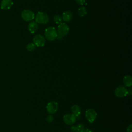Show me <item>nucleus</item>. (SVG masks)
<instances>
[{
	"instance_id": "1",
	"label": "nucleus",
	"mask_w": 132,
	"mask_h": 132,
	"mask_svg": "<svg viewBox=\"0 0 132 132\" xmlns=\"http://www.w3.org/2000/svg\"><path fill=\"white\" fill-rule=\"evenodd\" d=\"M69 27L68 25L65 23H61L58 26L57 37V38L59 40H62L69 31Z\"/></svg>"
},
{
	"instance_id": "2",
	"label": "nucleus",
	"mask_w": 132,
	"mask_h": 132,
	"mask_svg": "<svg viewBox=\"0 0 132 132\" xmlns=\"http://www.w3.org/2000/svg\"><path fill=\"white\" fill-rule=\"evenodd\" d=\"M45 38L48 41H54L57 37V32L56 28L54 27H48L45 29L44 31Z\"/></svg>"
},
{
	"instance_id": "3",
	"label": "nucleus",
	"mask_w": 132,
	"mask_h": 132,
	"mask_svg": "<svg viewBox=\"0 0 132 132\" xmlns=\"http://www.w3.org/2000/svg\"><path fill=\"white\" fill-rule=\"evenodd\" d=\"M35 18L37 23L41 24H45L47 23L49 21L48 15L46 13L41 11L38 12L35 16Z\"/></svg>"
},
{
	"instance_id": "4",
	"label": "nucleus",
	"mask_w": 132,
	"mask_h": 132,
	"mask_svg": "<svg viewBox=\"0 0 132 132\" xmlns=\"http://www.w3.org/2000/svg\"><path fill=\"white\" fill-rule=\"evenodd\" d=\"M128 91L127 88L124 86H120L116 88L114 91V94L118 97H123L128 94Z\"/></svg>"
},
{
	"instance_id": "5",
	"label": "nucleus",
	"mask_w": 132,
	"mask_h": 132,
	"mask_svg": "<svg viewBox=\"0 0 132 132\" xmlns=\"http://www.w3.org/2000/svg\"><path fill=\"white\" fill-rule=\"evenodd\" d=\"M33 43L37 47L44 46L46 43L45 38L41 35H37L33 38Z\"/></svg>"
},
{
	"instance_id": "6",
	"label": "nucleus",
	"mask_w": 132,
	"mask_h": 132,
	"mask_svg": "<svg viewBox=\"0 0 132 132\" xmlns=\"http://www.w3.org/2000/svg\"><path fill=\"white\" fill-rule=\"evenodd\" d=\"M85 117L89 123H92L96 119L97 113L93 109H88L85 112Z\"/></svg>"
},
{
	"instance_id": "7",
	"label": "nucleus",
	"mask_w": 132,
	"mask_h": 132,
	"mask_svg": "<svg viewBox=\"0 0 132 132\" xmlns=\"http://www.w3.org/2000/svg\"><path fill=\"white\" fill-rule=\"evenodd\" d=\"M21 17L25 21H30L34 19L35 14L30 10L25 9L22 12Z\"/></svg>"
},
{
	"instance_id": "8",
	"label": "nucleus",
	"mask_w": 132,
	"mask_h": 132,
	"mask_svg": "<svg viewBox=\"0 0 132 132\" xmlns=\"http://www.w3.org/2000/svg\"><path fill=\"white\" fill-rule=\"evenodd\" d=\"M46 110L51 114L55 113L58 108L57 102L55 101H51L47 103L46 105Z\"/></svg>"
},
{
	"instance_id": "9",
	"label": "nucleus",
	"mask_w": 132,
	"mask_h": 132,
	"mask_svg": "<svg viewBox=\"0 0 132 132\" xmlns=\"http://www.w3.org/2000/svg\"><path fill=\"white\" fill-rule=\"evenodd\" d=\"M63 120L67 125H73L76 121V117L73 114H66L63 116Z\"/></svg>"
},
{
	"instance_id": "10",
	"label": "nucleus",
	"mask_w": 132,
	"mask_h": 132,
	"mask_svg": "<svg viewBox=\"0 0 132 132\" xmlns=\"http://www.w3.org/2000/svg\"><path fill=\"white\" fill-rule=\"evenodd\" d=\"M13 5V2L12 0H2L1 3V8L3 10H8Z\"/></svg>"
},
{
	"instance_id": "11",
	"label": "nucleus",
	"mask_w": 132,
	"mask_h": 132,
	"mask_svg": "<svg viewBox=\"0 0 132 132\" xmlns=\"http://www.w3.org/2000/svg\"><path fill=\"white\" fill-rule=\"evenodd\" d=\"M38 28V24L34 21L30 22L28 25V30L31 34L35 33Z\"/></svg>"
},
{
	"instance_id": "12",
	"label": "nucleus",
	"mask_w": 132,
	"mask_h": 132,
	"mask_svg": "<svg viewBox=\"0 0 132 132\" xmlns=\"http://www.w3.org/2000/svg\"><path fill=\"white\" fill-rule=\"evenodd\" d=\"M73 18V14L70 11H65L63 12L62 15V20L64 22H69Z\"/></svg>"
},
{
	"instance_id": "13",
	"label": "nucleus",
	"mask_w": 132,
	"mask_h": 132,
	"mask_svg": "<svg viewBox=\"0 0 132 132\" xmlns=\"http://www.w3.org/2000/svg\"><path fill=\"white\" fill-rule=\"evenodd\" d=\"M71 111L72 114H74L76 117H78L81 114V109L80 107L77 105H74L71 107Z\"/></svg>"
},
{
	"instance_id": "14",
	"label": "nucleus",
	"mask_w": 132,
	"mask_h": 132,
	"mask_svg": "<svg viewBox=\"0 0 132 132\" xmlns=\"http://www.w3.org/2000/svg\"><path fill=\"white\" fill-rule=\"evenodd\" d=\"M85 126L81 123H79L77 125L73 126L71 127V130L73 132H83Z\"/></svg>"
},
{
	"instance_id": "15",
	"label": "nucleus",
	"mask_w": 132,
	"mask_h": 132,
	"mask_svg": "<svg viewBox=\"0 0 132 132\" xmlns=\"http://www.w3.org/2000/svg\"><path fill=\"white\" fill-rule=\"evenodd\" d=\"M123 82L126 87H131L132 85V78L130 75H126L123 79Z\"/></svg>"
},
{
	"instance_id": "16",
	"label": "nucleus",
	"mask_w": 132,
	"mask_h": 132,
	"mask_svg": "<svg viewBox=\"0 0 132 132\" xmlns=\"http://www.w3.org/2000/svg\"><path fill=\"white\" fill-rule=\"evenodd\" d=\"M78 14L80 16H84L87 13V9L86 8L84 7V6H81L78 9Z\"/></svg>"
},
{
	"instance_id": "17",
	"label": "nucleus",
	"mask_w": 132,
	"mask_h": 132,
	"mask_svg": "<svg viewBox=\"0 0 132 132\" xmlns=\"http://www.w3.org/2000/svg\"><path fill=\"white\" fill-rule=\"evenodd\" d=\"M36 48V46L34 43H28L26 45V49L29 52H33Z\"/></svg>"
},
{
	"instance_id": "18",
	"label": "nucleus",
	"mask_w": 132,
	"mask_h": 132,
	"mask_svg": "<svg viewBox=\"0 0 132 132\" xmlns=\"http://www.w3.org/2000/svg\"><path fill=\"white\" fill-rule=\"evenodd\" d=\"M54 22L57 24H60L62 22V18L59 15H55L53 17Z\"/></svg>"
},
{
	"instance_id": "19",
	"label": "nucleus",
	"mask_w": 132,
	"mask_h": 132,
	"mask_svg": "<svg viewBox=\"0 0 132 132\" xmlns=\"http://www.w3.org/2000/svg\"><path fill=\"white\" fill-rule=\"evenodd\" d=\"M54 120V117L52 114L48 115L46 118V120L48 123H51Z\"/></svg>"
},
{
	"instance_id": "20",
	"label": "nucleus",
	"mask_w": 132,
	"mask_h": 132,
	"mask_svg": "<svg viewBox=\"0 0 132 132\" xmlns=\"http://www.w3.org/2000/svg\"><path fill=\"white\" fill-rule=\"evenodd\" d=\"M75 1L77 4L80 5H83L86 2V0H75Z\"/></svg>"
},
{
	"instance_id": "21",
	"label": "nucleus",
	"mask_w": 132,
	"mask_h": 132,
	"mask_svg": "<svg viewBox=\"0 0 132 132\" xmlns=\"http://www.w3.org/2000/svg\"><path fill=\"white\" fill-rule=\"evenodd\" d=\"M127 132H132V125L130 124L127 127Z\"/></svg>"
},
{
	"instance_id": "22",
	"label": "nucleus",
	"mask_w": 132,
	"mask_h": 132,
	"mask_svg": "<svg viewBox=\"0 0 132 132\" xmlns=\"http://www.w3.org/2000/svg\"><path fill=\"white\" fill-rule=\"evenodd\" d=\"M83 132H93V131L89 128H87V129H85Z\"/></svg>"
},
{
	"instance_id": "23",
	"label": "nucleus",
	"mask_w": 132,
	"mask_h": 132,
	"mask_svg": "<svg viewBox=\"0 0 132 132\" xmlns=\"http://www.w3.org/2000/svg\"><path fill=\"white\" fill-rule=\"evenodd\" d=\"M75 132H76V131H75Z\"/></svg>"
}]
</instances>
